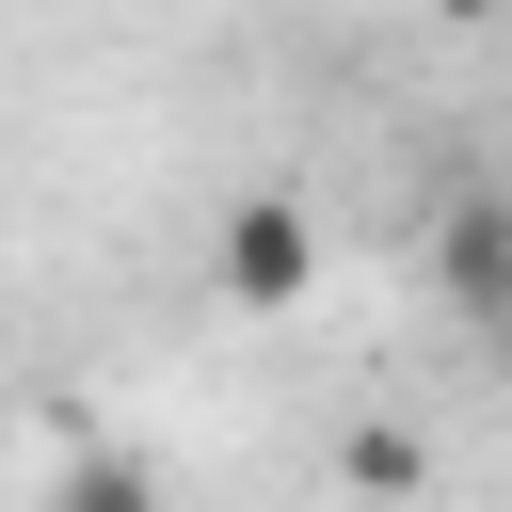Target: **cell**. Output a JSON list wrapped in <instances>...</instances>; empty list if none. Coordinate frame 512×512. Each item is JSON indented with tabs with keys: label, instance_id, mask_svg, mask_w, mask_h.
<instances>
[{
	"label": "cell",
	"instance_id": "cell-1",
	"mask_svg": "<svg viewBox=\"0 0 512 512\" xmlns=\"http://www.w3.org/2000/svg\"><path fill=\"white\" fill-rule=\"evenodd\" d=\"M208 288H224V304H256V320H272V304H304V288H320V224H304L288 192H240V208L208 224Z\"/></svg>",
	"mask_w": 512,
	"mask_h": 512
},
{
	"label": "cell",
	"instance_id": "cell-2",
	"mask_svg": "<svg viewBox=\"0 0 512 512\" xmlns=\"http://www.w3.org/2000/svg\"><path fill=\"white\" fill-rule=\"evenodd\" d=\"M432 288H448L480 336H512V208H496V192H448V224H432Z\"/></svg>",
	"mask_w": 512,
	"mask_h": 512
},
{
	"label": "cell",
	"instance_id": "cell-3",
	"mask_svg": "<svg viewBox=\"0 0 512 512\" xmlns=\"http://www.w3.org/2000/svg\"><path fill=\"white\" fill-rule=\"evenodd\" d=\"M64 512H160V480L112 464V448H80V464H64Z\"/></svg>",
	"mask_w": 512,
	"mask_h": 512
},
{
	"label": "cell",
	"instance_id": "cell-4",
	"mask_svg": "<svg viewBox=\"0 0 512 512\" xmlns=\"http://www.w3.org/2000/svg\"><path fill=\"white\" fill-rule=\"evenodd\" d=\"M336 464H352V480H368V496H416V432H352V448H336Z\"/></svg>",
	"mask_w": 512,
	"mask_h": 512
},
{
	"label": "cell",
	"instance_id": "cell-5",
	"mask_svg": "<svg viewBox=\"0 0 512 512\" xmlns=\"http://www.w3.org/2000/svg\"><path fill=\"white\" fill-rule=\"evenodd\" d=\"M496 352H512V336H496Z\"/></svg>",
	"mask_w": 512,
	"mask_h": 512
}]
</instances>
